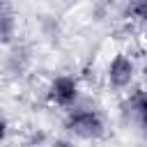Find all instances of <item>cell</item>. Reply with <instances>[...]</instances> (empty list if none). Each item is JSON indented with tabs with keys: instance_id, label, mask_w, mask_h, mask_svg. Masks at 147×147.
Segmentation results:
<instances>
[{
	"instance_id": "1",
	"label": "cell",
	"mask_w": 147,
	"mask_h": 147,
	"mask_svg": "<svg viewBox=\"0 0 147 147\" xmlns=\"http://www.w3.org/2000/svg\"><path fill=\"white\" fill-rule=\"evenodd\" d=\"M69 131H74L80 138H96L103 133V122L94 110H71L67 117Z\"/></svg>"
},
{
	"instance_id": "2",
	"label": "cell",
	"mask_w": 147,
	"mask_h": 147,
	"mask_svg": "<svg viewBox=\"0 0 147 147\" xmlns=\"http://www.w3.org/2000/svg\"><path fill=\"white\" fill-rule=\"evenodd\" d=\"M51 101L57 103V106H71L78 96V85L74 78L69 76H57L53 83H51V92H48Z\"/></svg>"
},
{
	"instance_id": "3",
	"label": "cell",
	"mask_w": 147,
	"mask_h": 147,
	"mask_svg": "<svg viewBox=\"0 0 147 147\" xmlns=\"http://www.w3.org/2000/svg\"><path fill=\"white\" fill-rule=\"evenodd\" d=\"M131 78H133V64H131V60L124 57V55H117L110 62V67H108V80H110V85L113 87H126L131 83Z\"/></svg>"
},
{
	"instance_id": "4",
	"label": "cell",
	"mask_w": 147,
	"mask_h": 147,
	"mask_svg": "<svg viewBox=\"0 0 147 147\" xmlns=\"http://www.w3.org/2000/svg\"><path fill=\"white\" fill-rule=\"evenodd\" d=\"M136 113H138V117H140V124H142L145 131H147V94H140V96L136 99Z\"/></svg>"
},
{
	"instance_id": "5",
	"label": "cell",
	"mask_w": 147,
	"mask_h": 147,
	"mask_svg": "<svg viewBox=\"0 0 147 147\" xmlns=\"http://www.w3.org/2000/svg\"><path fill=\"white\" fill-rule=\"evenodd\" d=\"M131 14H133L136 18H140L142 23H147V0H133Z\"/></svg>"
},
{
	"instance_id": "6",
	"label": "cell",
	"mask_w": 147,
	"mask_h": 147,
	"mask_svg": "<svg viewBox=\"0 0 147 147\" xmlns=\"http://www.w3.org/2000/svg\"><path fill=\"white\" fill-rule=\"evenodd\" d=\"M11 37V14L7 7H2V41H9Z\"/></svg>"
}]
</instances>
